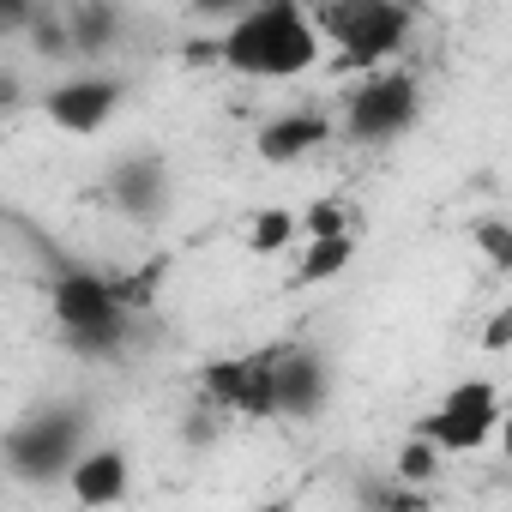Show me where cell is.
Instances as JSON below:
<instances>
[{
  "label": "cell",
  "mask_w": 512,
  "mask_h": 512,
  "mask_svg": "<svg viewBox=\"0 0 512 512\" xmlns=\"http://www.w3.org/2000/svg\"><path fill=\"white\" fill-rule=\"evenodd\" d=\"M199 392H205V404H217L229 416H253V422L278 416V344L247 350V356H211L199 374Z\"/></svg>",
  "instance_id": "52a82bcc"
},
{
  "label": "cell",
  "mask_w": 512,
  "mask_h": 512,
  "mask_svg": "<svg viewBox=\"0 0 512 512\" xmlns=\"http://www.w3.org/2000/svg\"><path fill=\"white\" fill-rule=\"evenodd\" d=\"M500 452H506V464H512V410H506V422H500Z\"/></svg>",
  "instance_id": "7402d4cb"
},
{
  "label": "cell",
  "mask_w": 512,
  "mask_h": 512,
  "mask_svg": "<svg viewBox=\"0 0 512 512\" xmlns=\"http://www.w3.org/2000/svg\"><path fill=\"white\" fill-rule=\"evenodd\" d=\"M314 19L338 61L356 73L392 67L416 31V7H404V0H314Z\"/></svg>",
  "instance_id": "3957f363"
},
{
  "label": "cell",
  "mask_w": 512,
  "mask_h": 512,
  "mask_svg": "<svg viewBox=\"0 0 512 512\" xmlns=\"http://www.w3.org/2000/svg\"><path fill=\"white\" fill-rule=\"evenodd\" d=\"M404 7H422V0H404Z\"/></svg>",
  "instance_id": "603a6c76"
},
{
  "label": "cell",
  "mask_w": 512,
  "mask_h": 512,
  "mask_svg": "<svg viewBox=\"0 0 512 512\" xmlns=\"http://www.w3.org/2000/svg\"><path fill=\"white\" fill-rule=\"evenodd\" d=\"M332 133L338 127L320 109H290V115H272L260 133H253V151H260V163H272V169H290V163L314 157Z\"/></svg>",
  "instance_id": "9c48e42d"
},
{
  "label": "cell",
  "mask_w": 512,
  "mask_h": 512,
  "mask_svg": "<svg viewBox=\"0 0 512 512\" xmlns=\"http://www.w3.org/2000/svg\"><path fill=\"white\" fill-rule=\"evenodd\" d=\"M350 260H356V241L350 235H308L302 260H296V284H332Z\"/></svg>",
  "instance_id": "5bb4252c"
},
{
  "label": "cell",
  "mask_w": 512,
  "mask_h": 512,
  "mask_svg": "<svg viewBox=\"0 0 512 512\" xmlns=\"http://www.w3.org/2000/svg\"><path fill=\"white\" fill-rule=\"evenodd\" d=\"M67 25H73V49H79V55H103V49H115V37H121L115 0H79V7L67 13Z\"/></svg>",
  "instance_id": "4fadbf2b"
},
{
  "label": "cell",
  "mask_w": 512,
  "mask_h": 512,
  "mask_svg": "<svg viewBox=\"0 0 512 512\" xmlns=\"http://www.w3.org/2000/svg\"><path fill=\"white\" fill-rule=\"evenodd\" d=\"M49 314H55L61 338L85 356H115L133 326V302L121 296V284L103 272H85V266H67L49 278Z\"/></svg>",
  "instance_id": "7a4b0ae2"
},
{
  "label": "cell",
  "mask_w": 512,
  "mask_h": 512,
  "mask_svg": "<svg viewBox=\"0 0 512 512\" xmlns=\"http://www.w3.org/2000/svg\"><path fill=\"white\" fill-rule=\"evenodd\" d=\"M500 422H506V404L494 392V380H458L446 386V398L422 416V434L446 452V458H464V452H482L500 440Z\"/></svg>",
  "instance_id": "8992f818"
},
{
  "label": "cell",
  "mask_w": 512,
  "mask_h": 512,
  "mask_svg": "<svg viewBox=\"0 0 512 512\" xmlns=\"http://www.w3.org/2000/svg\"><path fill=\"white\" fill-rule=\"evenodd\" d=\"M476 247L488 253V260H494L500 272H512V223H500V217H482V223H476Z\"/></svg>",
  "instance_id": "ac0fdd59"
},
{
  "label": "cell",
  "mask_w": 512,
  "mask_h": 512,
  "mask_svg": "<svg viewBox=\"0 0 512 512\" xmlns=\"http://www.w3.org/2000/svg\"><path fill=\"white\" fill-rule=\"evenodd\" d=\"M302 235V211H290V205H266L260 217L247 223V247L260 253V260H272V253H284L290 241Z\"/></svg>",
  "instance_id": "9a60e30c"
},
{
  "label": "cell",
  "mask_w": 512,
  "mask_h": 512,
  "mask_svg": "<svg viewBox=\"0 0 512 512\" xmlns=\"http://www.w3.org/2000/svg\"><path fill=\"white\" fill-rule=\"evenodd\" d=\"M302 235H350V205L344 199H314L302 211Z\"/></svg>",
  "instance_id": "e0dca14e"
},
{
  "label": "cell",
  "mask_w": 512,
  "mask_h": 512,
  "mask_svg": "<svg viewBox=\"0 0 512 512\" xmlns=\"http://www.w3.org/2000/svg\"><path fill=\"white\" fill-rule=\"evenodd\" d=\"M506 344H512V308H500L494 326L482 332V350H506Z\"/></svg>",
  "instance_id": "44dd1931"
},
{
  "label": "cell",
  "mask_w": 512,
  "mask_h": 512,
  "mask_svg": "<svg viewBox=\"0 0 512 512\" xmlns=\"http://www.w3.org/2000/svg\"><path fill=\"white\" fill-rule=\"evenodd\" d=\"M440 458H446V452H440V446H434V440H428V434L416 428V434L404 440V452H398V464H392V476H404V482H416V488H428V482L440 476Z\"/></svg>",
  "instance_id": "2e32d148"
},
{
  "label": "cell",
  "mask_w": 512,
  "mask_h": 512,
  "mask_svg": "<svg viewBox=\"0 0 512 512\" xmlns=\"http://www.w3.org/2000/svg\"><path fill=\"white\" fill-rule=\"evenodd\" d=\"M422 115V85L404 67H374L350 97H344V139L350 145H392L416 127Z\"/></svg>",
  "instance_id": "277c9868"
},
{
  "label": "cell",
  "mask_w": 512,
  "mask_h": 512,
  "mask_svg": "<svg viewBox=\"0 0 512 512\" xmlns=\"http://www.w3.org/2000/svg\"><path fill=\"white\" fill-rule=\"evenodd\" d=\"M109 199H115V211L133 217V223L163 217V205H169V175H163V163H157V157H121L115 175H109Z\"/></svg>",
  "instance_id": "8fae6325"
},
{
  "label": "cell",
  "mask_w": 512,
  "mask_h": 512,
  "mask_svg": "<svg viewBox=\"0 0 512 512\" xmlns=\"http://www.w3.org/2000/svg\"><path fill=\"white\" fill-rule=\"evenodd\" d=\"M121 97H127L121 79H109V73H73V79H55L43 91V115H49V127L73 133V139H91L97 127L115 121Z\"/></svg>",
  "instance_id": "ba28073f"
},
{
  "label": "cell",
  "mask_w": 512,
  "mask_h": 512,
  "mask_svg": "<svg viewBox=\"0 0 512 512\" xmlns=\"http://www.w3.org/2000/svg\"><path fill=\"white\" fill-rule=\"evenodd\" d=\"M187 7L199 13V19H217V25H229V19H241L253 0H187Z\"/></svg>",
  "instance_id": "d6986e66"
},
{
  "label": "cell",
  "mask_w": 512,
  "mask_h": 512,
  "mask_svg": "<svg viewBox=\"0 0 512 512\" xmlns=\"http://www.w3.org/2000/svg\"><path fill=\"white\" fill-rule=\"evenodd\" d=\"M326 362L308 344H278V416H314L326 404Z\"/></svg>",
  "instance_id": "30bf717a"
},
{
  "label": "cell",
  "mask_w": 512,
  "mask_h": 512,
  "mask_svg": "<svg viewBox=\"0 0 512 512\" xmlns=\"http://www.w3.org/2000/svg\"><path fill=\"white\" fill-rule=\"evenodd\" d=\"M37 7H43V0H0V25H7V31H25V25L37 19Z\"/></svg>",
  "instance_id": "ffe728a7"
},
{
  "label": "cell",
  "mask_w": 512,
  "mask_h": 512,
  "mask_svg": "<svg viewBox=\"0 0 512 512\" xmlns=\"http://www.w3.org/2000/svg\"><path fill=\"white\" fill-rule=\"evenodd\" d=\"M320 49H326V31L314 7H302V0H253L241 19L217 31L205 55L241 79H302L320 67Z\"/></svg>",
  "instance_id": "6da1fadb"
},
{
  "label": "cell",
  "mask_w": 512,
  "mask_h": 512,
  "mask_svg": "<svg viewBox=\"0 0 512 512\" xmlns=\"http://www.w3.org/2000/svg\"><path fill=\"white\" fill-rule=\"evenodd\" d=\"M79 452H85V416L67 404L37 410L7 428V470L19 482H55L79 464Z\"/></svg>",
  "instance_id": "5b68a950"
},
{
  "label": "cell",
  "mask_w": 512,
  "mask_h": 512,
  "mask_svg": "<svg viewBox=\"0 0 512 512\" xmlns=\"http://www.w3.org/2000/svg\"><path fill=\"white\" fill-rule=\"evenodd\" d=\"M127 482H133V464L121 446H85L79 464L67 470V494L79 506H115V500H127Z\"/></svg>",
  "instance_id": "7c38bea8"
}]
</instances>
